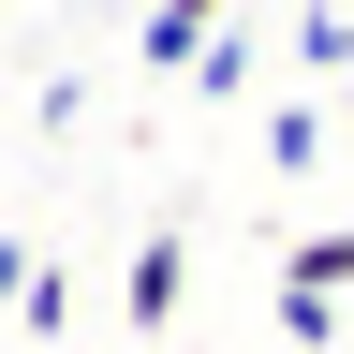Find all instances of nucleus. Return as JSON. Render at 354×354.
Returning <instances> with one entry per match:
<instances>
[{
	"label": "nucleus",
	"mask_w": 354,
	"mask_h": 354,
	"mask_svg": "<svg viewBox=\"0 0 354 354\" xmlns=\"http://www.w3.org/2000/svg\"><path fill=\"white\" fill-rule=\"evenodd\" d=\"M118 310H133V325L162 339L177 310H192V236H148V251H133V266H118Z\"/></svg>",
	"instance_id": "obj_1"
},
{
	"label": "nucleus",
	"mask_w": 354,
	"mask_h": 354,
	"mask_svg": "<svg viewBox=\"0 0 354 354\" xmlns=\"http://www.w3.org/2000/svg\"><path fill=\"white\" fill-rule=\"evenodd\" d=\"M221 30H236L221 0H148V15H133V44H148V74H192V59H207Z\"/></svg>",
	"instance_id": "obj_2"
},
{
	"label": "nucleus",
	"mask_w": 354,
	"mask_h": 354,
	"mask_svg": "<svg viewBox=\"0 0 354 354\" xmlns=\"http://www.w3.org/2000/svg\"><path fill=\"white\" fill-rule=\"evenodd\" d=\"M281 354H339V295L325 281H281Z\"/></svg>",
	"instance_id": "obj_3"
},
{
	"label": "nucleus",
	"mask_w": 354,
	"mask_h": 354,
	"mask_svg": "<svg viewBox=\"0 0 354 354\" xmlns=\"http://www.w3.org/2000/svg\"><path fill=\"white\" fill-rule=\"evenodd\" d=\"M266 162H281V177L325 162V104H281V118H266Z\"/></svg>",
	"instance_id": "obj_4"
},
{
	"label": "nucleus",
	"mask_w": 354,
	"mask_h": 354,
	"mask_svg": "<svg viewBox=\"0 0 354 354\" xmlns=\"http://www.w3.org/2000/svg\"><path fill=\"white\" fill-rule=\"evenodd\" d=\"M281 281H325V295H354V221H339V236H295V251H281Z\"/></svg>",
	"instance_id": "obj_5"
},
{
	"label": "nucleus",
	"mask_w": 354,
	"mask_h": 354,
	"mask_svg": "<svg viewBox=\"0 0 354 354\" xmlns=\"http://www.w3.org/2000/svg\"><path fill=\"white\" fill-rule=\"evenodd\" d=\"M192 88H207V104H236V88H251V30H221L207 59H192Z\"/></svg>",
	"instance_id": "obj_6"
},
{
	"label": "nucleus",
	"mask_w": 354,
	"mask_h": 354,
	"mask_svg": "<svg viewBox=\"0 0 354 354\" xmlns=\"http://www.w3.org/2000/svg\"><path fill=\"white\" fill-rule=\"evenodd\" d=\"M295 59L310 74H354V15H295Z\"/></svg>",
	"instance_id": "obj_7"
},
{
	"label": "nucleus",
	"mask_w": 354,
	"mask_h": 354,
	"mask_svg": "<svg viewBox=\"0 0 354 354\" xmlns=\"http://www.w3.org/2000/svg\"><path fill=\"white\" fill-rule=\"evenodd\" d=\"M30 295V236H0V310H15Z\"/></svg>",
	"instance_id": "obj_8"
}]
</instances>
